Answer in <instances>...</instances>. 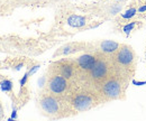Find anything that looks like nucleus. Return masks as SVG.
Wrapping results in <instances>:
<instances>
[{
	"instance_id": "nucleus-24",
	"label": "nucleus",
	"mask_w": 146,
	"mask_h": 121,
	"mask_svg": "<svg viewBox=\"0 0 146 121\" xmlns=\"http://www.w3.org/2000/svg\"><path fill=\"white\" fill-rule=\"evenodd\" d=\"M116 1H124V0H116Z\"/></svg>"
},
{
	"instance_id": "nucleus-17",
	"label": "nucleus",
	"mask_w": 146,
	"mask_h": 121,
	"mask_svg": "<svg viewBox=\"0 0 146 121\" xmlns=\"http://www.w3.org/2000/svg\"><path fill=\"white\" fill-rule=\"evenodd\" d=\"M39 67H40V65H39V64H36V65L32 66V67L29 69V71H28V74H29V76H31V75H33V74H35L37 71L39 69Z\"/></svg>"
},
{
	"instance_id": "nucleus-8",
	"label": "nucleus",
	"mask_w": 146,
	"mask_h": 121,
	"mask_svg": "<svg viewBox=\"0 0 146 121\" xmlns=\"http://www.w3.org/2000/svg\"><path fill=\"white\" fill-rule=\"evenodd\" d=\"M68 25L73 28H82L87 25V17L79 16V15H71L66 20Z\"/></svg>"
},
{
	"instance_id": "nucleus-20",
	"label": "nucleus",
	"mask_w": 146,
	"mask_h": 121,
	"mask_svg": "<svg viewBox=\"0 0 146 121\" xmlns=\"http://www.w3.org/2000/svg\"><path fill=\"white\" fill-rule=\"evenodd\" d=\"M137 11H138V13H146V5L141 6V7L137 9Z\"/></svg>"
},
{
	"instance_id": "nucleus-9",
	"label": "nucleus",
	"mask_w": 146,
	"mask_h": 121,
	"mask_svg": "<svg viewBox=\"0 0 146 121\" xmlns=\"http://www.w3.org/2000/svg\"><path fill=\"white\" fill-rule=\"evenodd\" d=\"M120 45L113 40H104L100 44V50L106 54H113L119 50Z\"/></svg>"
},
{
	"instance_id": "nucleus-6",
	"label": "nucleus",
	"mask_w": 146,
	"mask_h": 121,
	"mask_svg": "<svg viewBox=\"0 0 146 121\" xmlns=\"http://www.w3.org/2000/svg\"><path fill=\"white\" fill-rule=\"evenodd\" d=\"M90 73H91V77L96 81H100V80L105 79L107 76V74H108V65H107V63L105 61H101V60L97 61L94 66L90 71Z\"/></svg>"
},
{
	"instance_id": "nucleus-15",
	"label": "nucleus",
	"mask_w": 146,
	"mask_h": 121,
	"mask_svg": "<svg viewBox=\"0 0 146 121\" xmlns=\"http://www.w3.org/2000/svg\"><path fill=\"white\" fill-rule=\"evenodd\" d=\"M121 9H123L121 5H112L109 9V14L110 15H117L121 11Z\"/></svg>"
},
{
	"instance_id": "nucleus-16",
	"label": "nucleus",
	"mask_w": 146,
	"mask_h": 121,
	"mask_svg": "<svg viewBox=\"0 0 146 121\" xmlns=\"http://www.w3.org/2000/svg\"><path fill=\"white\" fill-rule=\"evenodd\" d=\"M28 77H29V74H28V72H26L25 74H24V76L20 79V81H19V84H20V87H23L24 85H26V83H27V81H28Z\"/></svg>"
},
{
	"instance_id": "nucleus-1",
	"label": "nucleus",
	"mask_w": 146,
	"mask_h": 121,
	"mask_svg": "<svg viewBox=\"0 0 146 121\" xmlns=\"http://www.w3.org/2000/svg\"><path fill=\"white\" fill-rule=\"evenodd\" d=\"M116 61L121 66H125V67L130 66L135 61V53L133 51V48L127 45L120 46L119 50L117 51Z\"/></svg>"
},
{
	"instance_id": "nucleus-21",
	"label": "nucleus",
	"mask_w": 146,
	"mask_h": 121,
	"mask_svg": "<svg viewBox=\"0 0 146 121\" xmlns=\"http://www.w3.org/2000/svg\"><path fill=\"white\" fill-rule=\"evenodd\" d=\"M44 82H45V77H42V79H39L38 80V85L42 87H44Z\"/></svg>"
},
{
	"instance_id": "nucleus-3",
	"label": "nucleus",
	"mask_w": 146,
	"mask_h": 121,
	"mask_svg": "<svg viewBox=\"0 0 146 121\" xmlns=\"http://www.w3.org/2000/svg\"><path fill=\"white\" fill-rule=\"evenodd\" d=\"M102 94L108 99H118L121 94V84L117 80H108L102 85Z\"/></svg>"
},
{
	"instance_id": "nucleus-18",
	"label": "nucleus",
	"mask_w": 146,
	"mask_h": 121,
	"mask_svg": "<svg viewBox=\"0 0 146 121\" xmlns=\"http://www.w3.org/2000/svg\"><path fill=\"white\" fill-rule=\"evenodd\" d=\"M17 118H18V114H17V109L14 106V108H13V112H11V117H10L8 120L13 121V120H16Z\"/></svg>"
},
{
	"instance_id": "nucleus-12",
	"label": "nucleus",
	"mask_w": 146,
	"mask_h": 121,
	"mask_svg": "<svg viewBox=\"0 0 146 121\" xmlns=\"http://www.w3.org/2000/svg\"><path fill=\"white\" fill-rule=\"evenodd\" d=\"M0 87L3 92H11L14 89V83L10 80H3L0 83Z\"/></svg>"
},
{
	"instance_id": "nucleus-13",
	"label": "nucleus",
	"mask_w": 146,
	"mask_h": 121,
	"mask_svg": "<svg viewBox=\"0 0 146 121\" xmlns=\"http://www.w3.org/2000/svg\"><path fill=\"white\" fill-rule=\"evenodd\" d=\"M136 14H137V9L135 7H131V8L127 9L125 13H123L120 16H121L123 19H131V18H134L136 16Z\"/></svg>"
},
{
	"instance_id": "nucleus-22",
	"label": "nucleus",
	"mask_w": 146,
	"mask_h": 121,
	"mask_svg": "<svg viewBox=\"0 0 146 121\" xmlns=\"http://www.w3.org/2000/svg\"><path fill=\"white\" fill-rule=\"evenodd\" d=\"M23 66H24V64H23V63H20V64H18V65H16V66L14 67V69H15V71H19V69H21Z\"/></svg>"
},
{
	"instance_id": "nucleus-4",
	"label": "nucleus",
	"mask_w": 146,
	"mask_h": 121,
	"mask_svg": "<svg viewBox=\"0 0 146 121\" xmlns=\"http://www.w3.org/2000/svg\"><path fill=\"white\" fill-rule=\"evenodd\" d=\"M72 105L76 111H87L93 105V99L89 94H78L73 99Z\"/></svg>"
},
{
	"instance_id": "nucleus-2",
	"label": "nucleus",
	"mask_w": 146,
	"mask_h": 121,
	"mask_svg": "<svg viewBox=\"0 0 146 121\" xmlns=\"http://www.w3.org/2000/svg\"><path fill=\"white\" fill-rule=\"evenodd\" d=\"M47 85L50 92H52L53 94H62L68 89L69 83H68V79H65L63 75L55 74L50 79Z\"/></svg>"
},
{
	"instance_id": "nucleus-19",
	"label": "nucleus",
	"mask_w": 146,
	"mask_h": 121,
	"mask_svg": "<svg viewBox=\"0 0 146 121\" xmlns=\"http://www.w3.org/2000/svg\"><path fill=\"white\" fill-rule=\"evenodd\" d=\"M131 83L136 87H143V85H146V80L145 81H136V80H133Z\"/></svg>"
},
{
	"instance_id": "nucleus-23",
	"label": "nucleus",
	"mask_w": 146,
	"mask_h": 121,
	"mask_svg": "<svg viewBox=\"0 0 146 121\" xmlns=\"http://www.w3.org/2000/svg\"><path fill=\"white\" fill-rule=\"evenodd\" d=\"M2 116V110H1V106H0V117Z\"/></svg>"
},
{
	"instance_id": "nucleus-10",
	"label": "nucleus",
	"mask_w": 146,
	"mask_h": 121,
	"mask_svg": "<svg viewBox=\"0 0 146 121\" xmlns=\"http://www.w3.org/2000/svg\"><path fill=\"white\" fill-rule=\"evenodd\" d=\"M60 74L63 75L65 79H71L73 75V67L70 64H63L60 67Z\"/></svg>"
},
{
	"instance_id": "nucleus-5",
	"label": "nucleus",
	"mask_w": 146,
	"mask_h": 121,
	"mask_svg": "<svg viewBox=\"0 0 146 121\" xmlns=\"http://www.w3.org/2000/svg\"><path fill=\"white\" fill-rule=\"evenodd\" d=\"M40 108L48 114H55L60 111V102L52 95H46L40 100Z\"/></svg>"
},
{
	"instance_id": "nucleus-11",
	"label": "nucleus",
	"mask_w": 146,
	"mask_h": 121,
	"mask_svg": "<svg viewBox=\"0 0 146 121\" xmlns=\"http://www.w3.org/2000/svg\"><path fill=\"white\" fill-rule=\"evenodd\" d=\"M137 24H138V21H130V22H127L126 25H124V26H123V32H124V34L126 35V36H129L130 33L135 29V27H136Z\"/></svg>"
},
{
	"instance_id": "nucleus-14",
	"label": "nucleus",
	"mask_w": 146,
	"mask_h": 121,
	"mask_svg": "<svg viewBox=\"0 0 146 121\" xmlns=\"http://www.w3.org/2000/svg\"><path fill=\"white\" fill-rule=\"evenodd\" d=\"M76 51H80V50H76V48L72 47V45H66L65 47L62 48V51H61L60 54H62V55H68V54H71V53H74V52H76Z\"/></svg>"
},
{
	"instance_id": "nucleus-7",
	"label": "nucleus",
	"mask_w": 146,
	"mask_h": 121,
	"mask_svg": "<svg viewBox=\"0 0 146 121\" xmlns=\"http://www.w3.org/2000/svg\"><path fill=\"white\" fill-rule=\"evenodd\" d=\"M96 62H97L96 57L91 54H83V55L79 56L76 60L78 66L83 71H91V69L96 64Z\"/></svg>"
}]
</instances>
